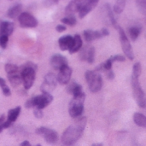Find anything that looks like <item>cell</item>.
I'll return each mask as SVG.
<instances>
[{"label":"cell","instance_id":"1","mask_svg":"<svg viewBox=\"0 0 146 146\" xmlns=\"http://www.w3.org/2000/svg\"><path fill=\"white\" fill-rule=\"evenodd\" d=\"M86 125V118L80 117L74 124L69 126L62 136V142L64 145H73L82 136Z\"/></svg>","mask_w":146,"mask_h":146},{"label":"cell","instance_id":"2","mask_svg":"<svg viewBox=\"0 0 146 146\" xmlns=\"http://www.w3.org/2000/svg\"><path fill=\"white\" fill-rule=\"evenodd\" d=\"M53 101V96L50 93H43L38 96L33 97L29 100H27L25 104V107L27 109H31L33 107H36L37 109L43 110L46 106H48Z\"/></svg>","mask_w":146,"mask_h":146},{"label":"cell","instance_id":"3","mask_svg":"<svg viewBox=\"0 0 146 146\" xmlns=\"http://www.w3.org/2000/svg\"><path fill=\"white\" fill-rule=\"evenodd\" d=\"M86 99V94L82 92L81 94L74 97L69 104L68 112L71 117L77 118L80 116L84 111V102Z\"/></svg>","mask_w":146,"mask_h":146},{"label":"cell","instance_id":"4","mask_svg":"<svg viewBox=\"0 0 146 146\" xmlns=\"http://www.w3.org/2000/svg\"><path fill=\"white\" fill-rule=\"evenodd\" d=\"M85 77H86V82L88 84L89 90L92 92L96 93L101 90V88L103 86V79L99 73H98L96 71L88 70L86 72Z\"/></svg>","mask_w":146,"mask_h":146},{"label":"cell","instance_id":"5","mask_svg":"<svg viewBox=\"0 0 146 146\" xmlns=\"http://www.w3.org/2000/svg\"><path fill=\"white\" fill-rule=\"evenodd\" d=\"M131 84H132L133 97H134V98H135L138 105L140 108H145L146 96L145 94V92L141 88V86L139 84V79L138 78H134V77L132 76Z\"/></svg>","mask_w":146,"mask_h":146},{"label":"cell","instance_id":"6","mask_svg":"<svg viewBox=\"0 0 146 146\" xmlns=\"http://www.w3.org/2000/svg\"><path fill=\"white\" fill-rule=\"evenodd\" d=\"M19 69H20L21 77L24 88L26 90H29L33 85V82L35 80L36 70L32 68H27L25 65H22Z\"/></svg>","mask_w":146,"mask_h":146},{"label":"cell","instance_id":"7","mask_svg":"<svg viewBox=\"0 0 146 146\" xmlns=\"http://www.w3.org/2000/svg\"><path fill=\"white\" fill-rule=\"evenodd\" d=\"M116 29L119 32V36H120V41L121 44V47H122V50L125 53V55L127 56V58H129L130 60H133L134 58V54H133V50L132 48V45L130 44L129 39L127 38L125 31L123 30L122 27H121L120 26H118L116 27Z\"/></svg>","mask_w":146,"mask_h":146},{"label":"cell","instance_id":"8","mask_svg":"<svg viewBox=\"0 0 146 146\" xmlns=\"http://www.w3.org/2000/svg\"><path fill=\"white\" fill-rule=\"evenodd\" d=\"M57 84L56 76L53 73H49L45 75L44 80L40 86V90L43 93H50L55 90Z\"/></svg>","mask_w":146,"mask_h":146},{"label":"cell","instance_id":"9","mask_svg":"<svg viewBox=\"0 0 146 146\" xmlns=\"http://www.w3.org/2000/svg\"><path fill=\"white\" fill-rule=\"evenodd\" d=\"M18 21L21 27L24 28H33L38 26L37 19L28 12H21V14L18 16Z\"/></svg>","mask_w":146,"mask_h":146},{"label":"cell","instance_id":"10","mask_svg":"<svg viewBox=\"0 0 146 146\" xmlns=\"http://www.w3.org/2000/svg\"><path fill=\"white\" fill-rule=\"evenodd\" d=\"M36 133L38 135L44 136L45 141L49 144H55L58 140V133L55 130H52L44 127L37 128Z\"/></svg>","mask_w":146,"mask_h":146},{"label":"cell","instance_id":"11","mask_svg":"<svg viewBox=\"0 0 146 146\" xmlns=\"http://www.w3.org/2000/svg\"><path fill=\"white\" fill-rule=\"evenodd\" d=\"M71 76H72V68L68 65H66L59 70V74L56 77L57 82L60 83L61 85H68L70 81Z\"/></svg>","mask_w":146,"mask_h":146},{"label":"cell","instance_id":"12","mask_svg":"<svg viewBox=\"0 0 146 146\" xmlns=\"http://www.w3.org/2000/svg\"><path fill=\"white\" fill-rule=\"evenodd\" d=\"M98 0H90V1H83L82 6L79 11V17L80 19L84 18L88 13H90L93 9L96 8L98 5Z\"/></svg>","mask_w":146,"mask_h":146},{"label":"cell","instance_id":"13","mask_svg":"<svg viewBox=\"0 0 146 146\" xmlns=\"http://www.w3.org/2000/svg\"><path fill=\"white\" fill-rule=\"evenodd\" d=\"M50 65L56 70H60L62 67L68 65L67 58L61 54H55L50 58Z\"/></svg>","mask_w":146,"mask_h":146},{"label":"cell","instance_id":"14","mask_svg":"<svg viewBox=\"0 0 146 146\" xmlns=\"http://www.w3.org/2000/svg\"><path fill=\"white\" fill-rule=\"evenodd\" d=\"M83 1H71L65 9V15L67 17L74 16L76 12H79L81 6H82Z\"/></svg>","mask_w":146,"mask_h":146},{"label":"cell","instance_id":"15","mask_svg":"<svg viewBox=\"0 0 146 146\" xmlns=\"http://www.w3.org/2000/svg\"><path fill=\"white\" fill-rule=\"evenodd\" d=\"M74 43V37L71 35H65L63 37H61L58 40L59 47L62 50H69L72 48Z\"/></svg>","mask_w":146,"mask_h":146},{"label":"cell","instance_id":"16","mask_svg":"<svg viewBox=\"0 0 146 146\" xmlns=\"http://www.w3.org/2000/svg\"><path fill=\"white\" fill-rule=\"evenodd\" d=\"M14 30V23L7 21H3L0 22V36L6 35L9 36L12 34Z\"/></svg>","mask_w":146,"mask_h":146},{"label":"cell","instance_id":"17","mask_svg":"<svg viewBox=\"0 0 146 146\" xmlns=\"http://www.w3.org/2000/svg\"><path fill=\"white\" fill-rule=\"evenodd\" d=\"M84 38L86 41L87 42H92L94 39H98L102 38V33L100 31H92V30H85L84 33Z\"/></svg>","mask_w":146,"mask_h":146},{"label":"cell","instance_id":"18","mask_svg":"<svg viewBox=\"0 0 146 146\" xmlns=\"http://www.w3.org/2000/svg\"><path fill=\"white\" fill-rule=\"evenodd\" d=\"M21 9H22L21 4L20 3L15 4L12 7H10L7 11V16L10 19H15L21 14Z\"/></svg>","mask_w":146,"mask_h":146},{"label":"cell","instance_id":"19","mask_svg":"<svg viewBox=\"0 0 146 146\" xmlns=\"http://www.w3.org/2000/svg\"><path fill=\"white\" fill-rule=\"evenodd\" d=\"M82 44H83V42H82L81 37L79 34H75L74 37V43H73L72 48L69 50L70 54H73V53H75V52L79 51L81 49Z\"/></svg>","mask_w":146,"mask_h":146},{"label":"cell","instance_id":"20","mask_svg":"<svg viewBox=\"0 0 146 146\" xmlns=\"http://www.w3.org/2000/svg\"><path fill=\"white\" fill-rule=\"evenodd\" d=\"M133 121L136 125L146 128V116L141 113H135L133 115Z\"/></svg>","mask_w":146,"mask_h":146},{"label":"cell","instance_id":"21","mask_svg":"<svg viewBox=\"0 0 146 146\" xmlns=\"http://www.w3.org/2000/svg\"><path fill=\"white\" fill-rule=\"evenodd\" d=\"M8 76V80L9 81V83L11 84L12 86H18L21 84L22 80H21V73H16V74H9Z\"/></svg>","mask_w":146,"mask_h":146},{"label":"cell","instance_id":"22","mask_svg":"<svg viewBox=\"0 0 146 146\" xmlns=\"http://www.w3.org/2000/svg\"><path fill=\"white\" fill-rule=\"evenodd\" d=\"M21 113V107L20 106H17L10 110H9V113H8V121H9L10 122H14L16 121L17 117L19 116Z\"/></svg>","mask_w":146,"mask_h":146},{"label":"cell","instance_id":"23","mask_svg":"<svg viewBox=\"0 0 146 146\" xmlns=\"http://www.w3.org/2000/svg\"><path fill=\"white\" fill-rule=\"evenodd\" d=\"M104 8H105V12H106V14H107V15L109 17V20L110 21V24H112L116 28L118 27V25H117L116 21L115 19L114 14H113V10H112L111 7L110 6L109 3H106V4H104Z\"/></svg>","mask_w":146,"mask_h":146},{"label":"cell","instance_id":"24","mask_svg":"<svg viewBox=\"0 0 146 146\" xmlns=\"http://www.w3.org/2000/svg\"><path fill=\"white\" fill-rule=\"evenodd\" d=\"M4 69L5 72L7 73V75L9 74H16V73H20V69L19 67L11 63H7L4 66Z\"/></svg>","mask_w":146,"mask_h":146},{"label":"cell","instance_id":"25","mask_svg":"<svg viewBox=\"0 0 146 146\" xmlns=\"http://www.w3.org/2000/svg\"><path fill=\"white\" fill-rule=\"evenodd\" d=\"M125 6H126V1H124V0L116 1L115 5H114V8H113L114 12L116 14H121L124 10Z\"/></svg>","mask_w":146,"mask_h":146},{"label":"cell","instance_id":"26","mask_svg":"<svg viewBox=\"0 0 146 146\" xmlns=\"http://www.w3.org/2000/svg\"><path fill=\"white\" fill-rule=\"evenodd\" d=\"M128 33H129V35H130V38H132L133 41H135L138 37L139 36V33H140V28L139 27H132L129 28L128 30Z\"/></svg>","mask_w":146,"mask_h":146},{"label":"cell","instance_id":"27","mask_svg":"<svg viewBox=\"0 0 146 146\" xmlns=\"http://www.w3.org/2000/svg\"><path fill=\"white\" fill-rule=\"evenodd\" d=\"M141 72H142V67H141V63L140 62H136L134 65H133V77L134 78H138L140 76L141 74Z\"/></svg>","mask_w":146,"mask_h":146},{"label":"cell","instance_id":"28","mask_svg":"<svg viewBox=\"0 0 146 146\" xmlns=\"http://www.w3.org/2000/svg\"><path fill=\"white\" fill-rule=\"evenodd\" d=\"M95 59V48L93 46H89V50H88V54H87V58H86V62L90 64L93 63Z\"/></svg>","mask_w":146,"mask_h":146},{"label":"cell","instance_id":"29","mask_svg":"<svg viewBox=\"0 0 146 146\" xmlns=\"http://www.w3.org/2000/svg\"><path fill=\"white\" fill-rule=\"evenodd\" d=\"M89 46L90 45H85L83 47H81V49L80 50V59L81 61H86L87 58V54H88V50H89Z\"/></svg>","mask_w":146,"mask_h":146},{"label":"cell","instance_id":"30","mask_svg":"<svg viewBox=\"0 0 146 146\" xmlns=\"http://www.w3.org/2000/svg\"><path fill=\"white\" fill-rule=\"evenodd\" d=\"M137 7L139 10L143 14L146 15V0H138L136 1Z\"/></svg>","mask_w":146,"mask_h":146},{"label":"cell","instance_id":"31","mask_svg":"<svg viewBox=\"0 0 146 146\" xmlns=\"http://www.w3.org/2000/svg\"><path fill=\"white\" fill-rule=\"evenodd\" d=\"M61 21L66 25H69V26H74L77 23V21H76V18L74 16H70V17H65V18H62L61 20Z\"/></svg>","mask_w":146,"mask_h":146},{"label":"cell","instance_id":"32","mask_svg":"<svg viewBox=\"0 0 146 146\" xmlns=\"http://www.w3.org/2000/svg\"><path fill=\"white\" fill-rule=\"evenodd\" d=\"M8 41H9V37L8 36H6V35L0 36V46L3 49H5L6 48L7 44H8Z\"/></svg>","mask_w":146,"mask_h":146},{"label":"cell","instance_id":"33","mask_svg":"<svg viewBox=\"0 0 146 146\" xmlns=\"http://www.w3.org/2000/svg\"><path fill=\"white\" fill-rule=\"evenodd\" d=\"M112 62H125L126 61V57L121 56V55H115V56H112L110 58Z\"/></svg>","mask_w":146,"mask_h":146},{"label":"cell","instance_id":"34","mask_svg":"<svg viewBox=\"0 0 146 146\" xmlns=\"http://www.w3.org/2000/svg\"><path fill=\"white\" fill-rule=\"evenodd\" d=\"M103 64H104V70H105V71H110V70H111V68H112V64H113V62H112V61H111L110 59L106 60V62H104Z\"/></svg>","mask_w":146,"mask_h":146},{"label":"cell","instance_id":"35","mask_svg":"<svg viewBox=\"0 0 146 146\" xmlns=\"http://www.w3.org/2000/svg\"><path fill=\"white\" fill-rule=\"evenodd\" d=\"M76 86H77V83L74 82V81H72L71 83L68 84V86L67 87V92L68 93H70V94H73V92H74V90Z\"/></svg>","mask_w":146,"mask_h":146},{"label":"cell","instance_id":"36","mask_svg":"<svg viewBox=\"0 0 146 146\" xmlns=\"http://www.w3.org/2000/svg\"><path fill=\"white\" fill-rule=\"evenodd\" d=\"M33 115H34V116L36 118H38V119H40V118H42L44 116V113H43L42 110H39V109H37V108H35V110L33 111Z\"/></svg>","mask_w":146,"mask_h":146},{"label":"cell","instance_id":"37","mask_svg":"<svg viewBox=\"0 0 146 146\" xmlns=\"http://www.w3.org/2000/svg\"><path fill=\"white\" fill-rule=\"evenodd\" d=\"M2 91H3V93L4 96H7V97H9L11 95V92H10V89L7 86H4L2 87Z\"/></svg>","mask_w":146,"mask_h":146},{"label":"cell","instance_id":"38","mask_svg":"<svg viewBox=\"0 0 146 146\" xmlns=\"http://www.w3.org/2000/svg\"><path fill=\"white\" fill-rule=\"evenodd\" d=\"M56 29L57 32L62 33V32H63V31L66 30V27H65L64 25H57L56 27Z\"/></svg>","mask_w":146,"mask_h":146},{"label":"cell","instance_id":"39","mask_svg":"<svg viewBox=\"0 0 146 146\" xmlns=\"http://www.w3.org/2000/svg\"><path fill=\"white\" fill-rule=\"evenodd\" d=\"M11 123H12V122H10L9 121H8V120H7V121H4L1 126L3 127V129H4V128H9V127L11 126Z\"/></svg>","mask_w":146,"mask_h":146},{"label":"cell","instance_id":"40","mask_svg":"<svg viewBox=\"0 0 146 146\" xmlns=\"http://www.w3.org/2000/svg\"><path fill=\"white\" fill-rule=\"evenodd\" d=\"M100 32H101V33H102V36H103V37H104V36H109V35H110V32H109V30H108L107 28H105V27L102 28V30H101Z\"/></svg>","mask_w":146,"mask_h":146},{"label":"cell","instance_id":"41","mask_svg":"<svg viewBox=\"0 0 146 146\" xmlns=\"http://www.w3.org/2000/svg\"><path fill=\"white\" fill-rule=\"evenodd\" d=\"M107 78L109 80H113L115 78V73L112 71V70H110L108 73H107Z\"/></svg>","mask_w":146,"mask_h":146},{"label":"cell","instance_id":"42","mask_svg":"<svg viewBox=\"0 0 146 146\" xmlns=\"http://www.w3.org/2000/svg\"><path fill=\"white\" fill-rule=\"evenodd\" d=\"M4 121H5V115L3 114V115H1V116H0V125H2Z\"/></svg>","mask_w":146,"mask_h":146},{"label":"cell","instance_id":"43","mask_svg":"<svg viewBox=\"0 0 146 146\" xmlns=\"http://www.w3.org/2000/svg\"><path fill=\"white\" fill-rule=\"evenodd\" d=\"M20 146H32V145H31V144H30L27 140H25V141H23V142L20 145Z\"/></svg>","mask_w":146,"mask_h":146},{"label":"cell","instance_id":"44","mask_svg":"<svg viewBox=\"0 0 146 146\" xmlns=\"http://www.w3.org/2000/svg\"><path fill=\"white\" fill-rule=\"evenodd\" d=\"M4 86H6V81L3 78H0V87H3Z\"/></svg>","mask_w":146,"mask_h":146},{"label":"cell","instance_id":"45","mask_svg":"<svg viewBox=\"0 0 146 146\" xmlns=\"http://www.w3.org/2000/svg\"><path fill=\"white\" fill-rule=\"evenodd\" d=\"M45 3H47V4H56V3H58V1L57 0H56V1H45L44 2Z\"/></svg>","mask_w":146,"mask_h":146},{"label":"cell","instance_id":"46","mask_svg":"<svg viewBox=\"0 0 146 146\" xmlns=\"http://www.w3.org/2000/svg\"><path fill=\"white\" fill-rule=\"evenodd\" d=\"M92 146H103V144H101V143L100 144L99 143L98 144H94V145H92Z\"/></svg>","mask_w":146,"mask_h":146},{"label":"cell","instance_id":"47","mask_svg":"<svg viewBox=\"0 0 146 146\" xmlns=\"http://www.w3.org/2000/svg\"><path fill=\"white\" fill-rule=\"evenodd\" d=\"M3 127H2V126L0 125V133H2V131H3Z\"/></svg>","mask_w":146,"mask_h":146},{"label":"cell","instance_id":"48","mask_svg":"<svg viewBox=\"0 0 146 146\" xmlns=\"http://www.w3.org/2000/svg\"><path fill=\"white\" fill-rule=\"evenodd\" d=\"M35 146H42V145H39V144H38V145H36Z\"/></svg>","mask_w":146,"mask_h":146},{"label":"cell","instance_id":"49","mask_svg":"<svg viewBox=\"0 0 146 146\" xmlns=\"http://www.w3.org/2000/svg\"><path fill=\"white\" fill-rule=\"evenodd\" d=\"M62 146H74V145H63Z\"/></svg>","mask_w":146,"mask_h":146}]
</instances>
